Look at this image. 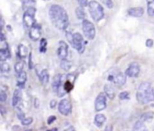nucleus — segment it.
I'll return each instance as SVG.
<instances>
[{"instance_id":"obj_1","label":"nucleus","mask_w":154,"mask_h":131,"mask_svg":"<svg viewBox=\"0 0 154 131\" xmlns=\"http://www.w3.org/2000/svg\"><path fill=\"white\" fill-rule=\"evenodd\" d=\"M49 18L51 24L60 30H66L69 24V14L60 5H51L49 9Z\"/></svg>"},{"instance_id":"obj_2","label":"nucleus","mask_w":154,"mask_h":131,"mask_svg":"<svg viewBox=\"0 0 154 131\" xmlns=\"http://www.w3.org/2000/svg\"><path fill=\"white\" fill-rule=\"evenodd\" d=\"M137 101L142 104L154 101V89L150 82H142L136 93Z\"/></svg>"},{"instance_id":"obj_3","label":"nucleus","mask_w":154,"mask_h":131,"mask_svg":"<svg viewBox=\"0 0 154 131\" xmlns=\"http://www.w3.org/2000/svg\"><path fill=\"white\" fill-rule=\"evenodd\" d=\"M66 37L69 42L70 45L74 49H76L79 53H83L85 52V48L88 42L84 40L82 34H80L79 33L72 34L70 32H66Z\"/></svg>"},{"instance_id":"obj_4","label":"nucleus","mask_w":154,"mask_h":131,"mask_svg":"<svg viewBox=\"0 0 154 131\" xmlns=\"http://www.w3.org/2000/svg\"><path fill=\"white\" fill-rule=\"evenodd\" d=\"M88 11L92 17V19L96 22L101 21L105 16V10L104 7L96 0H91L88 3Z\"/></svg>"},{"instance_id":"obj_5","label":"nucleus","mask_w":154,"mask_h":131,"mask_svg":"<svg viewBox=\"0 0 154 131\" xmlns=\"http://www.w3.org/2000/svg\"><path fill=\"white\" fill-rule=\"evenodd\" d=\"M35 14H36V8L35 6L30 7L28 9H26L23 13V23L24 24V26L28 29H30L31 27H32L35 24Z\"/></svg>"},{"instance_id":"obj_6","label":"nucleus","mask_w":154,"mask_h":131,"mask_svg":"<svg viewBox=\"0 0 154 131\" xmlns=\"http://www.w3.org/2000/svg\"><path fill=\"white\" fill-rule=\"evenodd\" d=\"M82 31L85 37L88 40H94L96 37V27L92 22L88 19L82 21Z\"/></svg>"},{"instance_id":"obj_7","label":"nucleus","mask_w":154,"mask_h":131,"mask_svg":"<svg viewBox=\"0 0 154 131\" xmlns=\"http://www.w3.org/2000/svg\"><path fill=\"white\" fill-rule=\"evenodd\" d=\"M58 108L60 113L63 116H69L72 112V104L67 99L61 100L58 105Z\"/></svg>"},{"instance_id":"obj_8","label":"nucleus","mask_w":154,"mask_h":131,"mask_svg":"<svg viewBox=\"0 0 154 131\" xmlns=\"http://www.w3.org/2000/svg\"><path fill=\"white\" fill-rule=\"evenodd\" d=\"M106 99L107 96L106 95L105 92H100L97 97L96 98L95 101V110L96 111L99 112L104 110L106 108Z\"/></svg>"},{"instance_id":"obj_9","label":"nucleus","mask_w":154,"mask_h":131,"mask_svg":"<svg viewBox=\"0 0 154 131\" xmlns=\"http://www.w3.org/2000/svg\"><path fill=\"white\" fill-rule=\"evenodd\" d=\"M126 74L123 72H116V74H111L108 76L107 80L114 82L116 86H124L126 82Z\"/></svg>"},{"instance_id":"obj_10","label":"nucleus","mask_w":154,"mask_h":131,"mask_svg":"<svg viewBox=\"0 0 154 131\" xmlns=\"http://www.w3.org/2000/svg\"><path fill=\"white\" fill-rule=\"evenodd\" d=\"M141 72V67L137 62H132L125 71V74L130 78H136L139 76Z\"/></svg>"},{"instance_id":"obj_11","label":"nucleus","mask_w":154,"mask_h":131,"mask_svg":"<svg viewBox=\"0 0 154 131\" xmlns=\"http://www.w3.org/2000/svg\"><path fill=\"white\" fill-rule=\"evenodd\" d=\"M68 53H69V46H68V44L64 41H60L59 47H58V50H57V54H58L59 58L60 60L67 59Z\"/></svg>"},{"instance_id":"obj_12","label":"nucleus","mask_w":154,"mask_h":131,"mask_svg":"<svg viewBox=\"0 0 154 131\" xmlns=\"http://www.w3.org/2000/svg\"><path fill=\"white\" fill-rule=\"evenodd\" d=\"M42 35V28L39 24H35L29 29V36L32 41H38Z\"/></svg>"},{"instance_id":"obj_13","label":"nucleus","mask_w":154,"mask_h":131,"mask_svg":"<svg viewBox=\"0 0 154 131\" xmlns=\"http://www.w3.org/2000/svg\"><path fill=\"white\" fill-rule=\"evenodd\" d=\"M128 14L133 17H142L144 14V8L142 6L132 7L128 9Z\"/></svg>"},{"instance_id":"obj_14","label":"nucleus","mask_w":154,"mask_h":131,"mask_svg":"<svg viewBox=\"0 0 154 131\" xmlns=\"http://www.w3.org/2000/svg\"><path fill=\"white\" fill-rule=\"evenodd\" d=\"M22 96H23V93H22L21 89H17L14 91V95H13V100H12V104L14 107H16L17 104L22 101Z\"/></svg>"},{"instance_id":"obj_15","label":"nucleus","mask_w":154,"mask_h":131,"mask_svg":"<svg viewBox=\"0 0 154 131\" xmlns=\"http://www.w3.org/2000/svg\"><path fill=\"white\" fill-rule=\"evenodd\" d=\"M104 91H105V93L107 96V98H109L110 100L115 99V97H116V91H115V88L112 85L106 84L105 87H104Z\"/></svg>"},{"instance_id":"obj_16","label":"nucleus","mask_w":154,"mask_h":131,"mask_svg":"<svg viewBox=\"0 0 154 131\" xmlns=\"http://www.w3.org/2000/svg\"><path fill=\"white\" fill-rule=\"evenodd\" d=\"M10 57H11V53H10V51H9L7 45H5V47H2L0 49V61L5 62Z\"/></svg>"},{"instance_id":"obj_17","label":"nucleus","mask_w":154,"mask_h":131,"mask_svg":"<svg viewBox=\"0 0 154 131\" xmlns=\"http://www.w3.org/2000/svg\"><path fill=\"white\" fill-rule=\"evenodd\" d=\"M106 116H105L104 114H102V113H98V114H97L96 117H95L94 123H95V125H96L97 128H101V127L104 125V123L106 122Z\"/></svg>"},{"instance_id":"obj_18","label":"nucleus","mask_w":154,"mask_h":131,"mask_svg":"<svg viewBox=\"0 0 154 131\" xmlns=\"http://www.w3.org/2000/svg\"><path fill=\"white\" fill-rule=\"evenodd\" d=\"M26 80H27V75L24 71L22 72L21 73L17 74V85L20 88H23V86L26 82Z\"/></svg>"},{"instance_id":"obj_19","label":"nucleus","mask_w":154,"mask_h":131,"mask_svg":"<svg viewBox=\"0 0 154 131\" xmlns=\"http://www.w3.org/2000/svg\"><path fill=\"white\" fill-rule=\"evenodd\" d=\"M39 79H40V81H41V82H42V84H44V85L47 84V83L49 82V81H50L49 72H48L46 69L42 70V72L39 74Z\"/></svg>"},{"instance_id":"obj_20","label":"nucleus","mask_w":154,"mask_h":131,"mask_svg":"<svg viewBox=\"0 0 154 131\" xmlns=\"http://www.w3.org/2000/svg\"><path fill=\"white\" fill-rule=\"evenodd\" d=\"M75 13H76V15H77L78 19L82 20V21L86 19V13L84 11V7H82L80 5L78 6L76 8V10H75Z\"/></svg>"},{"instance_id":"obj_21","label":"nucleus","mask_w":154,"mask_h":131,"mask_svg":"<svg viewBox=\"0 0 154 131\" xmlns=\"http://www.w3.org/2000/svg\"><path fill=\"white\" fill-rule=\"evenodd\" d=\"M18 55L21 59L25 58L28 55V50L26 48V46H24L23 44H20L18 47Z\"/></svg>"},{"instance_id":"obj_22","label":"nucleus","mask_w":154,"mask_h":131,"mask_svg":"<svg viewBox=\"0 0 154 131\" xmlns=\"http://www.w3.org/2000/svg\"><path fill=\"white\" fill-rule=\"evenodd\" d=\"M134 131H149L147 129V128L145 127V125L143 124V121L142 120H138L134 123Z\"/></svg>"},{"instance_id":"obj_23","label":"nucleus","mask_w":154,"mask_h":131,"mask_svg":"<svg viewBox=\"0 0 154 131\" xmlns=\"http://www.w3.org/2000/svg\"><path fill=\"white\" fill-rule=\"evenodd\" d=\"M71 66H72V63H71V62H69V60H67V59L61 60V62H60V68H61L62 70H64L65 72L69 71L70 68H71Z\"/></svg>"},{"instance_id":"obj_24","label":"nucleus","mask_w":154,"mask_h":131,"mask_svg":"<svg viewBox=\"0 0 154 131\" xmlns=\"http://www.w3.org/2000/svg\"><path fill=\"white\" fill-rule=\"evenodd\" d=\"M147 1V13L150 16L154 15V0H146Z\"/></svg>"},{"instance_id":"obj_25","label":"nucleus","mask_w":154,"mask_h":131,"mask_svg":"<svg viewBox=\"0 0 154 131\" xmlns=\"http://www.w3.org/2000/svg\"><path fill=\"white\" fill-rule=\"evenodd\" d=\"M153 118V112H146V113H144V114H143L141 116V120L143 121V122H145V121H151V120H152Z\"/></svg>"},{"instance_id":"obj_26","label":"nucleus","mask_w":154,"mask_h":131,"mask_svg":"<svg viewBox=\"0 0 154 131\" xmlns=\"http://www.w3.org/2000/svg\"><path fill=\"white\" fill-rule=\"evenodd\" d=\"M23 67H24L23 62V61H19V62H17L14 64V72H15L17 74H19V73H21L22 72H23Z\"/></svg>"},{"instance_id":"obj_27","label":"nucleus","mask_w":154,"mask_h":131,"mask_svg":"<svg viewBox=\"0 0 154 131\" xmlns=\"http://www.w3.org/2000/svg\"><path fill=\"white\" fill-rule=\"evenodd\" d=\"M36 1L35 0H23V8L24 9V11L30 7H32L35 5Z\"/></svg>"},{"instance_id":"obj_28","label":"nucleus","mask_w":154,"mask_h":131,"mask_svg":"<svg viewBox=\"0 0 154 131\" xmlns=\"http://www.w3.org/2000/svg\"><path fill=\"white\" fill-rule=\"evenodd\" d=\"M0 68H1V72L2 73H7L10 71V65L7 62H1Z\"/></svg>"},{"instance_id":"obj_29","label":"nucleus","mask_w":154,"mask_h":131,"mask_svg":"<svg viewBox=\"0 0 154 131\" xmlns=\"http://www.w3.org/2000/svg\"><path fill=\"white\" fill-rule=\"evenodd\" d=\"M47 48V40L45 38H42L40 42V52L41 53H45Z\"/></svg>"},{"instance_id":"obj_30","label":"nucleus","mask_w":154,"mask_h":131,"mask_svg":"<svg viewBox=\"0 0 154 131\" xmlns=\"http://www.w3.org/2000/svg\"><path fill=\"white\" fill-rule=\"evenodd\" d=\"M100 1L102 2V4L104 5H106L109 9H111V8L114 7V2H113V0H100Z\"/></svg>"},{"instance_id":"obj_31","label":"nucleus","mask_w":154,"mask_h":131,"mask_svg":"<svg viewBox=\"0 0 154 131\" xmlns=\"http://www.w3.org/2000/svg\"><path fill=\"white\" fill-rule=\"evenodd\" d=\"M130 98V94L128 91H123L119 94V99L121 101H125V100H128Z\"/></svg>"},{"instance_id":"obj_32","label":"nucleus","mask_w":154,"mask_h":131,"mask_svg":"<svg viewBox=\"0 0 154 131\" xmlns=\"http://www.w3.org/2000/svg\"><path fill=\"white\" fill-rule=\"evenodd\" d=\"M21 122L23 126H28L32 123V118H24L23 120H21Z\"/></svg>"},{"instance_id":"obj_33","label":"nucleus","mask_w":154,"mask_h":131,"mask_svg":"<svg viewBox=\"0 0 154 131\" xmlns=\"http://www.w3.org/2000/svg\"><path fill=\"white\" fill-rule=\"evenodd\" d=\"M6 98H7L6 93L5 92L4 90H1V91H0V101L1 102H5V100H6Z\"/></svg>"},{"instance_id":"obj_34","label":"nucleus","mask_w":154,"mask_h":131,"mask_svg":"<svg viewBox=\"0 0 154 131\" xmlns=\"http://www.w3.org/2000/svg\"><path fill=\"white\" fill-rule=\"evenodd\" d=\"M78 3H79V5H80V6H82V7H86V6H88V3H89V1L88 0H76Z\"/></svg>"},{"instance_id":"obj_35","label":"nucleus","mask_w":154,"mask_h":131,"mask_svg":"<svg viewBox=\"0 0 154 131\" xmlns=\"http://www.w3.org/2000/svg\"><path fill=\"white\" fill-rule=\"evenodd\" d=\"M28 66L29 69H32L33 68V62H32V53H29V62H28Z\"/></svg>"},{"instance_id":"obj_36","label":"nucleus","mask_w":154,"mask_h":131,"mask_svg":"<svg viewBox=\"0 0 154 131\" xmlns=\"http://www.w3.org/2000/svg\"><path fill=\"white\" fill-rule=\"evenodd\" d=\"M17 117H18V119L20 120H23V119H24V114H23V112L21 110H19V109H17Z\"/></svg>"},{"instance_id":"obj_37","label":"nucleus","mask_w":154,"mask_h":131,"mask_svg":"<svg viewBox=\"0 0 154 131\" xmlns=\"http://www.w3.org/2000/svg\"><path fill=\"white\" fill-rule=\"evenodd\" d=\"M56 120V117L55 116H50L47 120V124L48 125H51L54 121Z\"/></svg>"},{"instance_id":"obj_38","label":"nucleus","mask_w":154,"mask_h":131,"mask_svg":"<svg viewBox=\"0 0 154 131\" xmlns=\"http://www.w3.org/2000/svg\"><path fill=\"white\" fill-rule=\"evenodd\" d=\"M154 44V42L152 39H147V41H146V46L148 47V48H152V46H153Z\"/></svg>"},{"instance_id":"obj_39","label":"nucleus","mask_w":154,"mask_h":131,"mask_svg":"<svg viewBox=\"0 0 154 131\" xmlns=\"http://www.w3.org/2000/svg\"><path fill=\"white\" fill-rule=\"evenodd\" d=\"M56 106H57V101H56L53 100V101H51L50 102V107H51V109H54Z\"/></svg>"},{"instance_id":"obj_40","label":"nucleus","mask_w":154,"mask_h":131,"mask_svg":"<svg viewBox=\"0 0 154 131\" xmlns=\"http://www.w3.org/2000/svg\"><path fill=\"white\" fill-rule=\"evenodd\" d=\"M113 129H114L113 125H108V126H106V127L105 131H113Z\"/></svg>"},{"instance_id":"obj_41","label":"nucleus","mask_w":154,"mask_h":131,"mask_svg":"<svg viewBox=\"0 0 154 131\" xmlns=\"http://www.w3.org/2000/svg\"><path fill=\"white\" fill-rule=\"evenodd\" d=\"M34 108H36V109L39 108V100L38 99L34 100Z\"/></svg>"},{"instance_id":"obj_42","label":"nucleus","mask_w":154,"mask_h":131,"mask_svg":"<svg viewBox=\"0 0 154 131\" xmlns=\"http://www.w3.org/2000/svg\"><path fill=\"white\" fill-rule=\"evenodd\" d=\"M5 109H4V108H1V113H2V115H4V114H5Z\"/></svg>"},{"instance_id":"obj_43","label":"nucleus","mask_w":154,"mask_h":131,"mask_svg":"<svg viewBox=\"0 0 154 131\" xmlns=\"http://www.w3.org/2000/svg\"><path fill=\"white\" fill-rule=\"evenodd\" d=\"M66 131H75V130H74V129H73L72 127H69V129H68Z\"/></svg>"},{"instance_id":"obj_44","label":"nucleus","mask_w":154,"mask_h":131,"mask_svg":"<svg viewBox=\"0 0 154 131\" xmlns=\"http://www.w3.org/2000/svg\"><path fill=\"white\" fill-rule=\"evenodd\" d=\"M43 1H49V0H43Z\"/></svg>"},{"instance_id":"obj_45","label":"nucleus","mask_w":154,"mask_h":131,"mask_svg":"<svg viewBox=\"0 0 154 131\" xmlns=\"http://www.w3.org/2000/svg\"><path fill=\"white\" fill-rule=\"evenodd\" d=\"M26 131H32V130H26Z\"/></svg>"}]
</instances>
